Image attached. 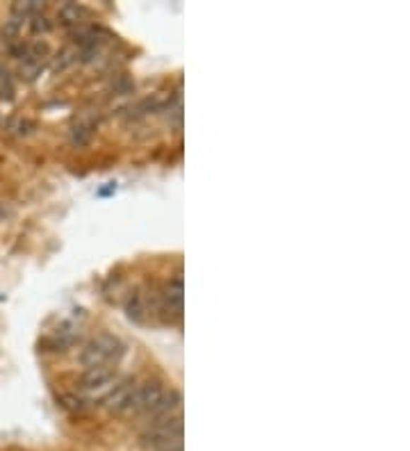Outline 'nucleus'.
Returning a JSON list of instances; mask_svg holds the SVG:
<instances>
[{
  "instance_id": "8",
  "label": "nucleus",
  "mask_w": 410,
  "mask_h": 451,
  "mask_svg": "<svg viewBox=\"0 0 410 451\" xmlns=\"http://www.w3.org/2000/svg\"><path fill=\"white\" fill-rule=\"evenodd\" d=\"M89 137H91V130L87 126H74V130H71V139H74L76 146H85Z\"/></svg>"
},
{
  "instance_id": "9",
  "label": "nucleus",
  "mask_w": 410,
  "mask_h": 451,
  "mask_svg": "<svg viewBox=\"0 0 410 451\" xmlns=\"http://www.w3.org/2000/svg\"><path fill=\"white\" fill-rule=\"evenodd\" d=\"M39 9H41L39 3H16V5H14V14L30 16V14H37Z\"/></svg>"
},
{
  "instance_id": "7",
  "label": "nucleus",
  "mask_w": 410,
  "mask_h": 451,
  "mask_svg": "<svg viewBox=\"0 0 410 451\" xmlns=\"http://www.w3.org/2000/svg\"><path fill=\"white\" fill-rule=\"evenodd\" d=\"M82 16H85V9L76 3H64L57 12L59 23H64V25H78L82 20Z\"/></svg>"
},
{
  "instance_id": "4",
  "label": "nucleus",
  "mask_w": 410,
  "mask_h": 451,
  "mask_svg": "<svg viewBox=\"0 0 410 451\" xmlns=\"http://www.w3.org/2000/svg\"><path fill=\"white\" fill-rule=\"evenodd\" d=\"M112 378H115L112 369H107V367H89L80 378V387L82 390H100V387L110 385Z\"/></svg>"
},
{
  "instance_id": "1",
  "label": "nucleus",
  "mask_w": 410,
  "mask_h": 451,
  "mask_svg": "<svg viewBox=\"0 0 410 451\" xmlns=\"http://www.w3.org/2000/svg\"><path fill=\"white\" fill-rule=\"evenodd\" d=\"M121 353H123V346L117 337L102 333V335L94 337L91 342H87V346L82 348L80 361L87 367H105L110 361H115V358H119Z\"/></svg>"
},
{
  "instance_id": "6",
  "label": "nucleus",
  "mask_w": 410,
  "mask_h": 451,
  "mask_svg": "<svg viewBox=\"0 0 410 451\" xmlns=\"http://www.w3.org/2000/svg\"><path fill=\"white\" fill-rule=\"evenodd\" d=\"M178 408H180V394L178 392H164V397L160 399V404L153 408V417H171V415H178Z\"/></svg>"
},
{
  "instance_id": "10",
  "label": "nucleus",
  "mask_w": 410,
  "mask_h": 451,
  "mask_svg": "<svg viewBox=\"0 0 410 451\" xmlns=\"http://www.w3.org/2000/svg\"><path fill=\"white\" fill-rule=\"evenodd\" d=\"M128 315L135 317V320H141V299L139 296H132L128 303Z\"/></svg>"
},
{
  "instance_id": "11",
  "label": "nucleus",
  "mask_w": 410,
  "mask_h": 451,
  "mask_svg": "<svg viewBox=\"0 0 410 451\" xmlns=\"http://www.w3.org/2000/svg\"><path fill=\"white\" fill-rule=\"evenodd\" d=\"M53 28L48 23V18H44V16H35V20H33V30L35 33H48V30Z\"/></svg>"
},
{
  "instance_id": "3",
  "label": "nucleus",
  "mask_w": 410,
  "mask_h": 451,
  "mask_svg": "<svg viewBox=\"0 0 410 451\" xmlns=\"http://www.w3.org/2000/svg\"><path fill=\"white\" fill-rule=\"evenodd\" d=\"M135 383L132 381H123L119 383L107 397V408L112 413H130L132 408V397H135Z\"/></svg>"
},
{
  "instance_id": "5",
  "label": "nucleus",
  "mask_w": 410,
  "mask_h": 451,
  "mask_svg": "<svg viewBox=\"0 0 410 451\" xmlns=\"http://www.w3.org/2000/svg\"><path fill=\"white\" fill-rule=\"evenodd\" d=\"M164 303H167V310L173 315H180L182 312V281L180 279H173L167 290H164Z\"/></svg>"
},
{
  "instance_id": "2",
  "label": "nucleus",
  "mask_w": 410,
  "mask_h": 451,
  "mask_svg": "<svg viewBox=\"0 0 410 451\" xmlns=\"http://www.w3.org/2000/svg\"><path fill=\"white\" fill-rule=\"evenodd\" d=\"M164 397V387L160 381H146L135 387V397H132V413H153V408L160 404Z\"/></svg>"
}]
</instances>
